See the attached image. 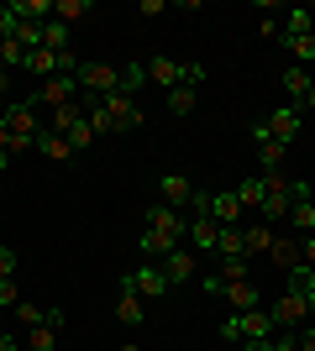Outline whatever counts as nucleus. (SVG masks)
I'll return each mask as SVG.
<instances>
[{"label":"nucleus","instance_id":"c9c22d12","mask_svg":"<svg viewBox=\"0 0 315 351\" xmlns=\"http://www.w3.org/2000/svg\"><path fill=\"white\" fill-rule=\"evenodd\" d=\"M242 351H273V336H257V341H242Z\"/></svg>","mask_w":315,"mask_h":351},{"label":"nucleus","instance_id":"412c9836","mask_svg":"<svg viewBox=\"0 0 315 351\" xmlns=\"http://www.w3.org/2000/svg\"><path fill=\"white\" fill-rule=\"evenodd\" d=\"M43 47H53V53H74V47H69V27H63L58 16H47V21H43Z\"/></svg>","mask_w":315,"mask_h":351},{"label":"nucleus","instance_id":"4c0bfd02","mask_svg":"<svg viewBox=\"0 0 315 351\" xmlns=\"http://www.w3.org/2000/svg\"><path fill=\"white\" fill-rule=\"evenodd\" d=\"M0 351H21V346H16V336H0Z\"/></svg>","mask_w":315,"mask_h":351},{"label":"nucleus","instance_id":"6ab92c4d","mask_svg":"<svg viewBox=\"0 0 315 351\" xmlns=\"http://www.w3.org/2000/svg\"><path fill=\"white\" fill-rule=\"evenodd\" d=\"M237 194V205L242 210H263V199H268V184H263V173L257 178H242V189H231Z\"/></svg>","mask_w":315,"mask_h":351},{"label":"nucleus","instance_id":"7c9ffc66","mask_svg":"<svg viewBox=\"0 0 315 351\" xmlns=\"http://www.w3.org/2000/svg\"><path fill=\"white\" fill-rule=\"evenodd\" d=\"M273 351H300V330H273Z\"/></svg>","mask_w":315,"mask_h":351},{"label":"nucleus","instance_id":"ddd939ff","mask_svg":"<svg viewBox=\"0 0 315 351\" xmlns=\"http://www.w3.org/2000/svg\"><path fill=\"white\" fill-rule=\"evenodd\" d=\"M310 84H315V73L300 69V63H289V69H284V105H294V110H300L305 95H310Z\"/></svg>","mask_w":315,"mask_h":351},{"label":"nucleus","instance_id":"423d86ee","mask_svg":"<svg viewBox=\"0 0 315 351\" xmlns=\"http://www.w3.org/2000/svg\"><path fill=\"white\" fill-rule=\"evenodd\" d=\"M74 95H79V79H74V73H53V79L37 84V100L53 105V110H58V105H74Z\"/></svg>","mask_w":315,"mask_h":351},{"label":"nucleus","instance_id":"f3484780","mask_svg":"<svg viewBox=\"0 0 315 351\" xmlns=\"http://www.w3.org/2000/svg\"><path fill=\"white\" fill-rule=\"evenodd\" d=\"M279 37H315V5H289Z\"/></svg>","mask_w":315,"mask_h":351},{"label":"nucleus","instance_id":"72a5a7b5","mask_svg":"<svg viewBox=\"0 0 315 351\" xmlns=\"http://www.w3.org/2000/svg\"><path fill=\"white\" fill-rule=\"evenodd\" d=\"M5 278H16V252L11 247H0V283Z\"/></svg>","mask_w":315,"mask_h":351},{"label":"nucleus","instance_id":"79ce46f5","mask_svg":"<svg viewBox=\"0 0 315 351\" xmlns=\"http://www.w3.org/2000/svg\"><path fill=\"white\" fill-rule=\"evenodd\" d=\"M310 320H315V293H310Z\"/></svg>","mask_w":315,"mask_h":351},{"label":"nucleus","instance_id":"1a4fd4ad","mask_svg":"<svg viewBox=\"0 0 315 351\" xmlns=\"http://www.w3.org/2000/svg\"><path fill=\"white\" fill-rule=\"evenodd\" d=\"M148 84H158L168 95V89L184 84V63L179 58H148Z\"/></svg>","mask_w":315,"mask_h":351},{"label":"nucleus","instance_id":"2f4dec72","mask_svg":"<svg viewBox=\"0 0 315 351\" xmlns=\"http://www.w3.org/2000/svg\"><path fill=\"white\" fill-rule=\"evenodd\" d=\"M21 304V289H16V278H5L0 283V309H16Z\"/></svg>","mask_w":315,"mask_h":351},{"label":"nucleus","instance_id":"20e7f679","mask_svg":"<svg viewBox=\"0 0 315 351\" xmlns=\"http://www.w3.org/2000/svg\"><path fill=\"white\" fill-rule=\"evenodd\" d=\"M158 267H163L168 289H179V283H189V278L200 273V252H189V247H174V252H168V257H163Z\"/></svg>","mask_w":315,"mask_h":351},{"label":"nucleus","instance_id":"9b49d317","mask_svg":"<svg viewBox=\"0 0 315 351\" xmlns=\"http://www.w3.org/2000/svg\"><path fill=\"white\" fill-rule=\"evenodd\" d=\"M63 309H47V320L32 330V341H27V351H58V330H63Z\"/></svg>","mask_w":315,"mask_h":351},{"label":"nucleus","instance_id":"aec40b11","mask_svg":"<svg viewBox=\"0 0 315 351\" xmlns=\"http://www.w3.org/2000/svg\"><path fill=\"white\" fill-rule=\"evenodd\" d=\"M163 100H168V116H189L200 100V84H179V89H168Z\"/></svg>","mask_w":315,"mask_h":351},{"label":"nucleus","instance_id":"bb28decb","mask_svg":"<svg viewBox=\"0 0 315 351\" xmlns=\"http://www.w3.org/2000/svg\"><path fill=\"white\" fill-rule=\"evenodd\" d=\"M289 226H300L305 236H315V205L310 199H294V205H289Z\"/></svg>","mask_w":315,"mask_h":351},{"label":"nucleus","instance_id":"0eeeda50","mask_svg":"<svg viewBox=\"0 0 315 351\" xmlns=\"http://www.w3.org/2000/svg\"><path fill=\"white\" fill-rule=\"evenodd\" d=\"M263 126H268L273 142H284V147H289L294 136H300V126H305V110H294V105H279V110H273Z\"/></svg>","mask_w":315,"mask_h":351},{"label":"nucleus","instance_id":"ea45409f","mask_svg":"<svg viewBox=\"0 0 315 351\" xmlns=\"http://www.w3.org/2000/svg\"><path fill=\"white\" fill-rule=\"evenodd\" d=\"M300 110H315V84H310V95H305V105H300Z\"/></svg>","mask_w":315,"mask_h":351},{"label":"nucleus","instance_id":"b1692460","mask_svg":"<svg viewBox=\"0 0 315 351\" xmlns=\"http://www.w3.org/2000/svg\"><path fill=\"white\" fill-rule=\"evenodd\" d=\"M215 278L221 283H242L247 278V257H215Z\"/></svg>","mask_w":315,"mask_h":351},{"label":"nucleus","instance_id":"c756f323","mask_svg":"<svg viewBox=\"0 0 315 351\" xmlns=\"http://www.w3.org/2000/svg\"><path fill=\"white\" fill-rule=\"evenodd\" d=\"M63 136H69V147H74V152H84V147H95V132H90V121H84V116H79V121H74V126H69V132H63Z\"/></svg>","mask_w":315,"mask_h":351},{"label":"nucleus","instance_id":"f257e3e1","mask_svg":"<svg viewBox=\"0 0 315 351\" xmlns=\"http://www.w3.org/2000/svg\"><path fill=\"white\" fill-rule=\"evenodd\" d=\"M116 320L126 325V330H137V325L148 320V299L137 293V283H132V267L116 278Z\"/></svg>","mask_w":315,"mask_h":351},{"label":"nucleus","instance_id":"dca6fc26","mask_svg":"<svg viewBox=\"0 0 315 351\" xmlns=\"http://www.w3.org/2000/svg\"><path fill=\"white\" fill-rule=\"evenodd\" d=\"M210 215H215V226H242V205L231 189H210Z\"/></svg>","mask_w":315,"mask_h":351},{"label":"nucleus","instance_id":"c85d7f7f","mask_svg":"<svg viewBox=\"0 0 315 351\" xmlns=\"http://www.w3.org/2000/svg\"><path fill=\"white\" fill-rule=\"evenodd\" d=\"M11 315H16V325H27V330H37V325L47 320V309H37V304H32V299H21V304H16Z\"/></svg>","mask_w":315,"mask_h":351},{"label":"nucleus","instance_id":"393cba45","mask_svg":"<svg viewBox=\"0 0 315 351\" xmlns=\"http://www.w3.org/2000/svg\"><path fill=\"white\" fill-rule=\"evenodd\" d=\"M215 257H247V252H242V226H221V241H215Z\"/></svg>","mask_w":315,"mask_h":351},{"label":"nucleus","instance_id":"cd10ccee","mask_svg":"<svg viewBox=\"0 0 315 351\" xmlns=\"http://www.w3.org/2000/svg\"><path fill=\"white\" fill-rule=\"evenodd\" d=\"M0 63H5V69H27V47L16 43V37H5V43H0Z\"/></svg>","mask_w":315,"mask_h":351},{"label":"nucleus","instance_id":"c03bdc74","mask_svg":"<svg viewBox=\"0 0 315 351\" xmlns=\"http://www.w3.org/2000/svg\"><path fill=\"white\" fill-rule=\"evenodd\" d=\"M310 73H315V63H310Z\"/></svg>","mask_w":315,"mask_h":351},{"label":"nucleus","instance_id":"2eb2a0df","mask_svg":"<svg viewBox=\"0 0 315 351\" xmlns=\"http://www.w3.org/2000/svg\"><path fill=\"white\" fill-rule=\"evenodd\" d=\"M273 226L268 220H263V226H242V252H247V263H253V257H268V247H273Z\"/></svg>","mask_w":315,"mask_h":351},{"label":"nucleus","instance_id":"7ed1b4c3","mask_svg":"<svg viewBox=\"0 0 315 351\" xmlns=\"http://www.w3.org/2000/svg\"><path fill=\"white\" fill-rule=\"evenodd\" d=\"M105 110H110V136L137 132V126H142V100H132V95H110Z\"/></svg>","mask_w":315,"mask_h":351},{"label":"nucleus","instance_id":"4be33fe9","mask_svg":"<svg viewBox=\"0 0 315 351\" xmlns=\"http://www.w3.org/2000/svg\"><path fill=\"white\" fill-rule=\"evenodd\" d=\"M16 21H47L53 16V0H11Z\"/></svg>","mask_w":315,"mask_h":351},{"label":"nucleus","instance_id":"6e6552de","mask_svg":"<svg viewBox=\"0 0 315 351\" xmlns=\"http://www.w3.org/2000/svg\"><path fill=\"white\" fill-rule=\"evenodd\" d=\"M253 142H257V162H263V173H284V142H273L263 121L253 126Z\"/></svg>","mask_w":315,"mask_h":351},{"label":"nucleus","instance_id":"a211bd4d","mask_svg":"<svg viewBox=\"0 0 315 351\" xmlns=\"http://www.w3.org/2000/svg\"><path fill=\"white\" fill-rule=\"evenodd\" d=\"M37 152H43L47 162H63V158H74V147H69V136H58L53 126H43V132H37Z\"/></svg>","mask_w":315,"mask_h":351},{"label":"nucleus","instance_id":"e433bc0d","mask_svg":"<svg viewBox=\"0 0 315 351\" xmlns=\"http://www.w3.org/2000/svg\"><path fill=\"white\" fill-rule=\"evenodd\" d=\"M300 252H305V267L315 273V236H305V241H300Z\"/></svg>","mask_w":315,"mask_h":351},{"label":"nucleus","instance_id":"4468645a","mask_svg":"<svg viewBox=\"0 0 315 351\" xmlns=\"http://www.w3.org/2000/svg\"><path fill=\"white\" fill-rule=\"evenodd\" d=\"M221 299L237 309V315H247V309H263V293H257V283H247V278H242V283H226Z\"/></svg>","mask_w":315,"mask_h":351},{"label":"nucleus","instance_id":"a19ab883","mask_svg":"<svg viewBox=\"0 0 315 351\" xmlns=\"http://www.w3.org/2000/svg\"><path fill=\"white\" fill-rule=\"evenodd\" d=\"M116 351H142V346H137V341H126V346H116Z\"/></svg>","mask_w":315,"mask_h":351},{"label":"nucleus","instance_id":"a878e982","mask_svg":"<svg viewBox=\"0 0 315 351\" xmlns=\"http://www.w3.org/2000/svg\"><path fill=\"white\" fill-rule=\"evenodd\" d=\"M284 53L300 58V69H310L315 63V37H284Z\"/></svg>","mask_w":315,"mask_h":351},{"label":"nucleus","instance_id":"37998d69","mask_svg":"<svg viewBox=\"0 0 315 351\" xmlns=\"http://www.w3.org/2000/svg\"><path fill=\"white\" fill-rule=\"evenodd\" d=\"M310 205H315V194H310Z\"/></svg>","mask_w":315,"mask_h":351},{"label":"nucleus","instance_id":"473e14b6","mask_svg":"<svg viewBox=\"0 0 315 351\" xmlns=\"http://www.w3.org/2000/svg\"><path fill=\"white\" fill-rule=\"evenodd\" d=\"M16 27H21V21H16V11H11V5H0V43H5V37H16Z\"/></svg>","mask_w":315,"mask_h":351},{"label":"nucleus","instance_id":"9d476101","mask_svg":"<svg viewBox=\"0 0 315 351\" xmlns=\"http://www.w3.org/2000/svg\"><path fill=\"white\" fill-rule=\"evenodd\" d=\"M268 263H273V267H284V278H289L294 267H305V252H300V241H294V236H273Z\"/></svg>","mask_w":315,"mask_h":351},{"label":"nucleus","instance_id":"58836bf2","mask_svg":"<svg viewBox=\"0 0 315 351\" xmlns=\"http://www.w3.org/2000/svg\"><path fill=\"white\" fill-rule=\"evenodd\" d=\"M5 84H11V69H5V63H0V95H5Z\"/></svg>","mask_w":315,"mask_h":351},{"label":"nucleus","instance_id":"f03ea898","mask_svg":"<svg viewBox=\"0 0 315 351\" xmlns=\"http://www.w3.org/2000/svg\"><path fill=\"white\" fill-rule=\"evenodd\" d=\"M221 336H226V341H257V336H273V315H268V309L226 315V320H221Z\"/></svg>","mask_w":315,"mask_h":351},{"label":"nucleus","instance_id":"5701e85b","mask_svg":"<svg viewBox=\"0 0 315 351\" xmlns=\"http://www.w3.org/2000/svg\"><path fill=\"white\" fill-rule=\"evenodd\" d=\"M90 11H95L90 0H53V16H58L63 27H69V21H84Z\"/></svg>","mask_w":315,"mask_h":351},{"label":"nucleus","instance_id":"39448f33","mask_svg":"<svg viewBox=\"0 0 315 351\" xmlns=\"http://www.w3.org/2000/svg\"><path fill=\"white\" fill-rule=\"evenodd\" d=\"M195 178H184V173H163L158 178V199H163V205H174V210H184V215H189V199H195Z\"/></svg>","mask_w":315,"mask_h":351},{"label":"nucleus","instance_id":"f8f14e48","mask_svg":"<svg viewBox=\"0 0 315 351\" xmlns=\"http://www.w3.org/2000/svg\"><path fill=\"white\" fill-rule=\"evenodd\" d=\"M132 283H137V293H142V299H163V293H168V278H163V267H158V263L132 267Z\"/></svg>","mask_w":315,"mask_h":351},{"label":"nucleus","instance_id":"f704fd0d","mask_svg":"<svg viewBox=\"0 0 315 351\" xmlns=\"http://www.w3.org/2000/svg\"><path fill=\"white\" fill-rule=\"evenodd\" d=\"M184 84H205V69H200V63H184Z\"/></svg>","mask_w":315,"mask_h":351}]
</instances>
